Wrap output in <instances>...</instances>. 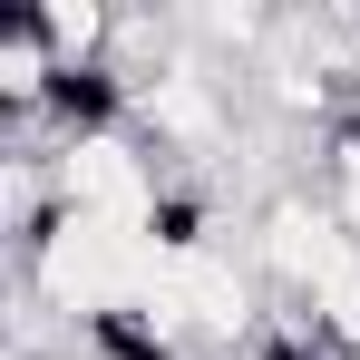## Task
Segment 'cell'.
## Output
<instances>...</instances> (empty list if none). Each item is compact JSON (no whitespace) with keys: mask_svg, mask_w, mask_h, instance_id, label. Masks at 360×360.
Returning a JSON list of instances; mask_svg holds the SVG:
<instances>
[{"mask_svg":"<svg viewBox=\"0 0 360 360\" xmlns=\"http://www.w3.org/2000/svg\"><path fill=\"white\" fill-rule=\"evenodd\" d=\"M30 20H39V39H49L59 78H108V49H117V10H98V0H39Z\"/></svg>","mask_w":360,"mask_h":360,"instance_id":"6da1fadb","label":"cell"},{"mask_svg":"<svg viewBox=\"0 0 360 360\" xmlns=\"http://www.w3.org/2000/svg\"><path fill=\"white\" fill-rule=\"evenodd\" d=\"M341 39H351V88H360V10H341Z\"/></svg>","mask_w":360,"mask_h":360,"instance_id":"7a4b0ae2","label":"cell"}]
</instances>
